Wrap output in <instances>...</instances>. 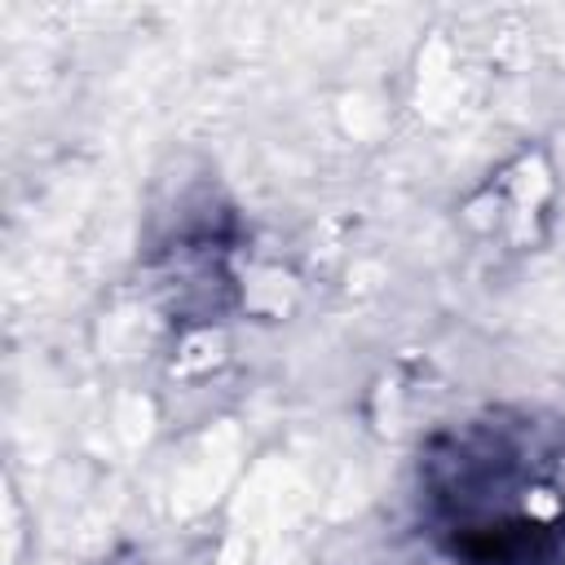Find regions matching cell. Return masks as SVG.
Instances as JSON below:
<instances>
[{
	"mask_svg": "<svg viewBox=\"0 0 565 565\" xmlns=\"http://www.w3.org/2000/svg\"><path fill=\"white\" fill-rule=\"evenodd\" d=\"M433 499L477 565L552 561L565 530V428L534 419L468 424L433 455Z\"/></svg>",
	"mask_w": 565,
	"mask_h": 565,
	"instance_id": "cell-1",
	"label": "cell"
}]
</instances>
